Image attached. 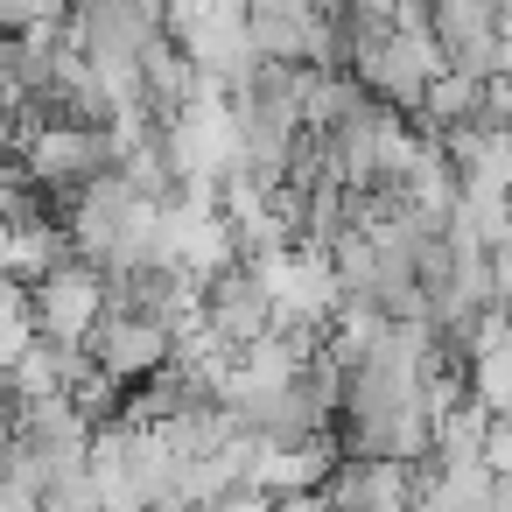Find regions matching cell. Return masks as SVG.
I'll return each mask as SVG.
<instances>
[{"instance_id":"1","label":"cell","mask_w":512,"mask_h":512,"mask_svg":"<svg viewBox=\"0 0 512 512\" xmlns=\"http://www.w3.org/2000/svg\"><path fill=\"white\" fill-rule=\"evenodd\" d=\"M351 71H358V85H365L372 99H386V106H400V113H421V106H428L435 71H449V50H442L435 36L379 29V36H365V43H358Z\"/></svg>"},{"instance_id":"2","label":"cell","mask_w":512,"mask_h":512,"mask_svg":"<svg viewBox=\"0 0 512 512\" xmlns=\"http://www.w3.org/2000/svg\"><path fill=\"white\" fill-rule=\"evenodd\" d=\"M29 316L43 337H92L106 316V267L85 253L57 260L43 281H29Z\"/></svg>"},{"instance_id":"3","label":"cell","mask_w":512,"mask_h":512,"mask_svg":"<svg viewBox=\"0 0 512 512\" xmlns=\"http://www.w3.org/2000/svg\"><path fill=\"white\" fill-rule=\"evenodd\" d=\"M141 211V190L127 183V169H99L78 197H71V246L85 253V260H113V246H120V232H127V218Z\"/></svg>"},{"instance_id":"4","label":"cell","mask_w":512,"mask_h":512,"mask_svg":"<svg viewBox=\"0 0 512 512\" xmlns=\"http://www.w3.org/2000/svg\"><path fill=\"white\" fill-rule=\"evenodd\" d=\"M274 288L260 281V267H246V260H232V267H218L211 281H204V323L211 330H225L232 344H253L260 330H274Z\"/></svg>"},{"instance_id":"5","label":"cell","mask_w":512,"mask_h":512,"mask_svg":"<svg viewBox=\"0 0 512 512\" xmlns=\"http://www.w3.org/2000/svg\"><path fill=\"white\" fill-rule=\"evenodd\" d=\"M85 344L99 351V365H106V372H120V379H148V372H162V365H169L176 330H169V323H155V316H134V309H106V316H99V330H92Z\"/></svg>"},{"instance_id":"6","label":"cell","mask_w":512,"mask_h":512,"mask_svg":"<svg viewBox=\"0 0 512 512\" xmlns=\"http://www.w3.org/2000/svg\"><path fill=\"white\" fill-rule=\"evenodd\" d=\"M316 498H330V505H407V498H414V463L344 449V456L330 463V477H323Z\"/></svg>"},{"instance_id":"7","label":"cell","mask_w":512,"mask_h":512,"mask_svg":"<svg viewBox=\"0 0 512 512\" xmlns=\"http://www.w3.org/2000/svg\"><path fill=\"white\" fill-rule=\"evenodd\" d=\"M36 337V316H29V288H15V295H0V372H8L15 358H22V344Z\"/></svg>"}]
</instances>
